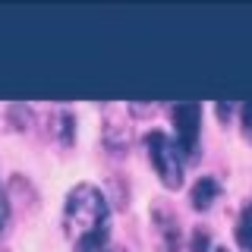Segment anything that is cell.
I'll list each match as a JSON object with an SVG mask.
<instances>
[{"label":"cell","mask_w":252,"mask_h":252,"mask_svg":"<svg viewBox=\"0 0 252 252\" xmlns=\"http://www.w3.org/2000/svg\"><path fill=\"white\" fill-rule=\"evenodd\" d=\"M63 224L76 240L92 233H107V202L92 183H79L66 195V211H63Z\"/></svg>","instance_id":"1"},{"label":"cell","mask_w":252,"mask_h":252,"mask_svg":"<svg viewBox=\"0 0 252 252\" xmlns=\"http://www.w3.org/2000/svg\"><path fill=\"white\" fill-rule=\"evenodd\" d=\"M145 145H148V158H152L161 183L167 189H180L183 186V155H180V148L170 142V136L161 132V129H152L145 136Z\"/></svg>","instance_id":"2"},{"label":"cell","mask_w":252,"mask_h":252,"mask_svg":"<svg viewBox=\"0 0 252 252\" xmlns=\"http://www.w3.org/2000/svg\"><path fill=\"white\" fill-rule=\"evenodd\" d=\"M173 126H177V148L180 155H195L199 145V126H202V104H177L173 107Z\"/></svg>","instance_id":"3"},{"label":"cell","mask_w":252,"mask_h":252,"mask_svg":"<svg viewBox=\"0 0 252 252\" xmlns=\"http://www.w3.org/2000/svg\"><path fill=\"white\" fill-rule=\"evenodd\" d=\"M152 224H155L161 249L164 252H177L180 249V224H177V215L170 211L167 202H155L152 205Z\"/></svg>","instance_id":"4"},{"label":"cell","mask_w":252,"mask_h":252,"mask_svg":"<svg viewBox=\"0 0 252 252\" xmlns=\"http://www.w3.org/2000/svg\"><path fill=\"white\" fill-rule=\"evenodd\" d=\"M218 192H220V183H218L215 177H199V180H195V186L189 189V202H192L195 208L205 211L211 202L218 199Z\"/></svg>","instance_id":"5"},{"label":"cell","mask_w":252,"mask_h":252,"mask_svg":"<svg viewBox=\"0 0 252 252\" xmlns=\"http://www.w3.org/2000/svg\"><path fill=\"white\" fill-rule=\"evenodd\" d=\"M236 243L246 252H252V202L243 205L240 218H236Z\"/></svg>","instance_id":"6"},{"label":"cell","mask_w":252,"mask_h":252,"mask_svg":"<svg viewBox=\"0 0 252 252\" xmlns=\"http://www.w3.org/2000/svg\"><path fill=\"white\" fill-rule=\"evenodd\" d=\"M208 243H211L208 230L195 227V230H192V240H189V249H192V252H208Z\"/></svg>","instance_id":"7"},{"label":"cell","mask_w":252,"mask_h":252,"mask_svg":"<svg viewBox=\"0 0 252 252\" xmlns=\"http://www.w3.org/2000/svg\"><path fill=\"white\" fill-rule=\"evenodd\" d=\"M60 132H63V142H73V114H69V110H63L60 114Z\"/></svg>","instance_id":"8"},{"label":"cell","mask_w":252,"mask_h":252,"mask_svg":"<svg viewBox=\"0 0 252 252\" xmlns=\"http://www.w3.org/2000/svg\"><path fill=\"white\" fill-rule=\"evenodd\" d=\"M243 132H246V136H252V101H246V104H243Z\"/></svg>","instance_id":"9"},{"label":"cell","mask_w":252,"mask_h":252,"mask_svg":"<svg viewBox=\"0 0 252 252\" xmlns=\"http://www.w3.org/2000/svg\"><path fill=\"white\" fill-rule=\"evenodd\" d=\"M6 218H10V205H6L3 189H0V233H3V227H6Z\"/></svg>","instance_id":"10"},{"label":"cell","mask_w":252,"mask_h":252,"mask_svg":"<svg viewBox=\"0 0 252 252\" xmlns=\"http://www.w3.org/2000/svg\"><path fill=\"white\" fill-rule=\"evenodd\" d=\"M215 252H227V249H215Z\"/></svg>","instance_id":"11"},{"label":"cell","mask_w":252,"mask_h":252,"mask_svg":"<svg viewBox=\"0 0 252 252\" xmlns=\"http://www.w3.org/2000/svg\"><path fill=\"white\" fill-rule=\"evenodd\" d=\"M0 252H3V249H0Z\"/></svg>","instance_id":"12"}]
</instances>
